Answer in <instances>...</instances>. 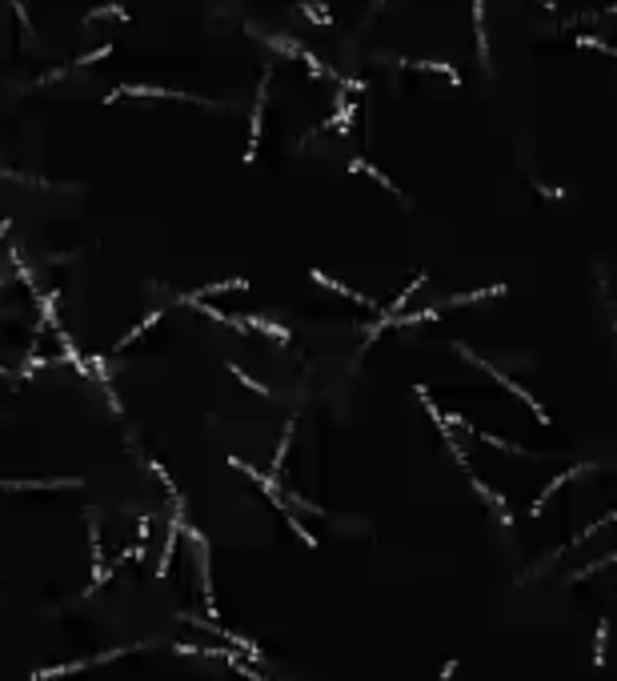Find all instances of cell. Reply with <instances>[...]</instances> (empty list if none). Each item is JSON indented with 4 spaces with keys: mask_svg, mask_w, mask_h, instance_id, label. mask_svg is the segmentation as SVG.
I'll list each match as a JSON object with an SVG mask.
<instances>
[{
    "mask_svg": "<svg viewBox=\"0 0 617 681\" xmlns=\"http://www.w3.org/2000/svg\"><path fill=\"white\" fill-rule=\"evenodd\" d=\"M473 29H477V56L489 68V36H485V0H473Z\"/></svg>",
    "mask_w": 617,
    "mask_h": 681,
    "instance_id": "obj_1",
    "label": "cell"
},
{
    "mask_svg": "<svg viewBox=\"0 0 617 681\" xmlns=\"http://www.w3.org/2000/svg\"><path fill=\"white\" fill-rule=\"evenodd\" d=\"M401 65H409V68H425V72H441V77L453 84V88L461 84V72H457L453 65H445V61H401Z\"/></svg>",
    "mask_w": 617,
    "mask_h": 681,
    "instance_id": "obj_2",
    "label": "cell"
},
{
    "mask_svg": "<svg viewBox=\"0 0 617 681\" xmlns=\"http://www.w3.org/2000/svg\"><path fill=\"white\" fill-rule=\"evenodd\" d=\"M577 45H581V49H598V52H605V56H614V61H617V49H614V45H605V40H598V36H581Z\"/></svg>",
    "mask_w": 617,
    "mask_h": 681,
    "instance_id": "obj_3",
    "label": "cell"
}]
</instances>
